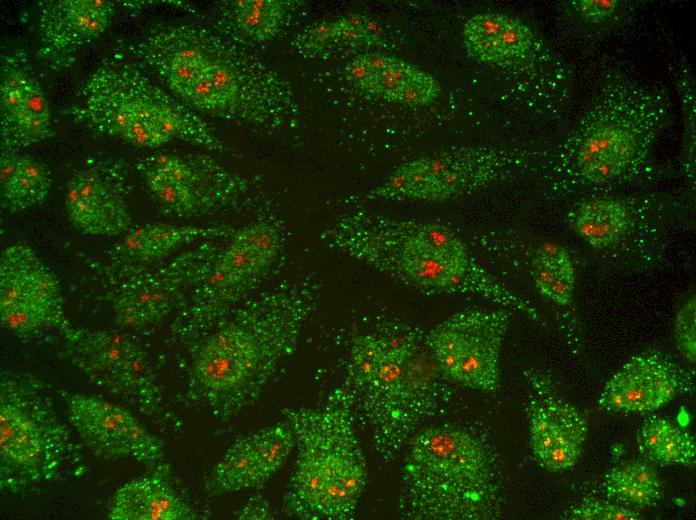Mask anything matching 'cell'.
Segmentation results:
<instances>
[{"label":"cell","instance_id":"cell-4","mask_svg":"<svg viewBox=\"0 0 696 520\" xmlns=\"http://www.w3.org/2000/svg\"><path fill=\"white\" fill-rule=\"evenodd\" d=\"M68 113L102 135L138 147L173 140L223 152L224 145L197 112L157 86L135 61L112 52L86 78Z\"/></svg>","mask_w":696,"mask_h":520},{"label":"cell","instance_id":"cell-3","mask_svg":"<svg viewBox=\"0 0 696 520\" xmlns=\"http://www.w3.org/2000/svg\"><path fill=\"white\" fill-rule=\"evenodd\" d=\"M282 412L297 446L284 497L285 513L305 520L352 518L366 487L368 468L355 432L351 394L343 385L315 407Z\"/></svg>","mask_w":696,"mask_h":520},{"label":"cell","instance_id":"cell-29","mask_svg":"<svg viewBox=\"0 0 696 520\" xmlns=\"http://www.w3.org/2000/svg\"><path fill=\"white\" fill-rule=\"evenodd\" d=\"M218 31L254 42L273 39L297 6L292 0H234L223 2Z\"/></svg>","mask_w":696,"mask_h":520},{"label":"cell","instance_id":"cell-35","mask_svg":"<svg viewBox=\"0 0 696 520\" xmlns=\"http://www.w3.org/2000/svg\"><path fill=\"white\" fill-rule=\"evenodd\" d=\"M293 45L304 58H316L339 47L336 20L315 23L299 32Z\"/></svg>","mask_w":696,"mask_h":520},{"label":"cell","instance_id":"cell-6","mask_svg":"<svg viewBox=\"0 0 696 520\" xmlns=\"http://www.w3.org/2000/svg\"><path fill=\"white\" fill-rule=\"evenodd\" d=\"M446 380L416 333L384 336V351L373 373L359 387L347 388L355 416L365 422L384 461L394 459L447 400Z\"/></svg>","mask_w":696,"mask_h":520},{"label":"cell","instance_id":"cell-13","mask_svg":"<svg viewBox=\"0 0 696 520\" xmlns=\"http://www.w3.org/2000/svg\"><path fill=\"white\" fill-rule=\"evenodd\" d=\"M58 331L66 356L90 382L147 416L159 412L161 393L140 344L115 331L75 327L69 320Z\"/></svg>","mask_w":696,"mask_h":520},{"label":"cell","instance_id":"cell-37","mask_svg":"<svg viewBox=\"0 0 696 520\" xmlns=\"http://www.w3.org/2000/svg\"><path fill=\"white\" fill-rule=\"evenodd\" d=\"M564 518L570 520H638L642 517L639 512L619 504L588 499L573 506L566 512Z\"/></svg>","mask_w":696,"mask_h":520},{"label":"cell","instance_id":"cell-22","mask_svg":"<svg viewBox=\"0 0 696 520\" xmlns=\"http://www.w3.org/2000/svg\"><path fill=\"white\" fill-rule=\"evenodd\" d=\"M690 376L660 351L633 356L606 383L598 406L609 412H650L691 388Z\"/></svg>","mask_w":696,"mask_h":520},{"label":"cell","instance_id":"cell-36","mask_svg":"<svg viewBox=\"0 0 696 520\" xmlns=\"http://www.w3.org/2000/svg\"><path fill=\"white\" fill-rule=\"evenodd\" d=\"M604 486L610 499L635 507L653 505L663 495V492L641 487L626 479L615 468L605 476Z\"/></svg>","mask_w":696,"mask_h":520},{"label":"cell","instance_id":"cell-24","mask_svg":"<svg viewBox=\"0 0 696 520\" xmlns=\"http://www.w3.org/2000/svg\"><path fill=\"white\" fill-rule=\"evenodd\" d=\"M346 79L359 91L391 103L422 107L433 103L441 88L423 69L381 53H364L350 60Z\"/></svg>","mask_w":696,"mask_h":520},{"label":"cell","instance_id":"cell-2","mask_svg":"<svg viewBox=\"0 0 696 520\" xmlns=\"http://www.w3.org/2000/svg\"><path fill=\"white\" fill-rule=\"evenodd\" d=\"M332 250L427 294H475L537 319L535 307L493 277L449 228L366 211L339 217L321 236Z\"/></svg>","mask_w":696,"mask_h":520},{"label":"cell","instance_id":"cell-21","mask_svg":"<svg viewBox=\"0 0 696 520\" xmlns=\"http://www.w3.org/2000/svg\"><path fill=\"white\" fill-rule=\"evenodd\" d=\"M115 3L109 0H49L39 5L38 57L52 71L73 65L78 52L110 26Z\"/></svg>","mask_w":696,"mask_h":520},{"label":"cell","instance_id":"cell-20","mask_svg":"<svg viewBox=\"0 0 696 520\" xmlns=\"http://www.w3.org/2000/svg\"><path fill=\"white\" fill-rule=\"evenodd\" d=\"M216 35L199 24L158 25L130 47V55L180 100L207 69Z\"/></svg>","mask_w":696,"mask_h":520},{"label":"cell","instance_id":"cell-12","mask_svg":"<svg viewBox=\"0 0 696 520\" xmlns=\"http://www.w3.org/2000/svg\"><path fill=\"white\" fill-rule=\"evenodd\" d=\"M495 147H462L403 163L367 193L369 200L444 201L486 187L520 163Z\"/></svg>","mask_w":696,"mask_h":520},{"label":"cell","instance_id":"cell-40","mask_svg":"<svg viewBox=\"0 0 696 520\" xmlns=\"http://www.w3.org/2000/svg\"><path fill=\"white\" fill-rule=\"evenodd\" d=\"M271 510L267 505V502L259 498L253 497L250 501L242 508L238 514L239 519H269L271 517Z\"/></svg>","mask_w":696,"mask_h":520},{"label":"cell","instance_id":"cell-23","mask_svg":"<svg viewBox=\"0 0 696 520\" xmlns=\"http://www.w3.org/2000/svg\"><path fill=\"white\" fill-rule=\"evenodd\" d=\"M528 379L536 390L526 408L533 454L548 471L567 470L581 455L586 422L574 407L550 394L543 377L529 372Z\"/></svg>","mask_w":696,"mask_h":520},{"label":"cell","instance_id":"cell-10","mask_svg":"<svg viewBox=\"0 0 696 520\" xmlns=\"http://www.w3.org/2000/svg\"><path fill=\"white\" fill-rule=\"evenodd\" d=\"M223 247L215 240H208L170 260L106 266L104 276L111 282L110 302L116 325L142 331L162 323L185 304L193 289L208 275Z\"/></svg>","mask_w":696,"mask_h":520},{"label":"cell","instance_id":"cell-27","mask_svg":"<svg viewBox=\"0 0 696 520\" xmlns=\"http://www.w3.org/2000/svg\"><path fill=\"white\" fill-rule=\"evenodd\" d=\"M467 53L475 60L496 66L521 63L533 51L536 37L521 20L503 13H479L463 27Z\"/></svg>","mask_w":696,"mask_h":520},{"label":"cell","instance_id":"cell-26","mask_svg":"<svg viewBox=\"0 0 696 520\" xmlns=\"http://www.w3.org/2000/svg\"><path fill=\"white\" fill-rule=\"evenodd\" d=\"M234 231L228 225L146 224L130 229L108 255L111 264L147 265L163 261L183 246L195 242L230 238Z\"/></svg>","mask_w":696,"mask_h":520},{"label":"cell","instance_id":"cell-16","mask_svg":"<svg viewBox=\"0 0 696 520\" xmlns=\"http://www.w3.org/2000/svg\"><path fill=\"white\" fill-rule=\"evenodd\" d=\"M68 319L60 281L27 244L7 246L0 256L1 326L19 337L59 330Z\"/></svg>","mask_w":696,"mask_h":520},{"label":"cell","instance_id":"cell-30","mask_svg":"<svg viewBox=\"0 0 696 520\" xmlns=\"http://www.w3.org/2000/svg\"><path fill=\"white\" fill-rule=\"evenodd\" d=\"M631 220L626 203L613 198L585 200L568 213L570 227L595 249H606L617 243L628 231Z\"/></svg>","mask_w":696,"mask_h":520},{"label":"cell","instance_id":"cell-18","mask_svg":"<svg viewBox=\"0 0 696 520\" xmlns=\"http://www.w3.org/2000/svg\"><path fill=\"white\" fill-rule=\"evenodd\" d=\"M126 163L98 159L77 169L68 181L65 209L71 224L91 236H117L132 229Z\"/></svg>","mask_w":696,"mask_h":520},{"label":"cell","instance_id":"cell-9","mask_svg":"<svg viewBox=\"0 0 696 520\" xmlns=\"http://www.w3.org/2000/svg\"><path fill=\"white\" fill-rule=\"evenodd\" d=\"M180 100L195 112L269 132L298 113L291 83L218 30L207 69Z\"/></svg>","mask_w":696,"mask_h":520},{"label":"cell","instance_id":"cell-14","mask_svg":"<svg viewBox=\"0 0 696 520\" xmlns=\"http://www.w3.org/2000/svg\"><path fill=\"white\" fill-rule=\"evenodd\" d=\"M510 315L503 309L458 312L431 329L424 344L448 380L471 389L495 391Z\"/></svg>","mask_w":696,"mask_h":520},{"label":"cell","instance_id":"cell-1","mask_svg":"<svg viewBox=\"0 0 696 520\" xmlns=\"http://www.w3.org/2000/svg\"><path fill=\"white\" fill-rule=\"evenodd\" d=\"M311 302L301 285H279L245 300L197 342L192 380L216 414L231 418L260 398L296 350Z\"/></svg>","mask_w":696,"mask_h":520},{"label":"cell","instance_id":"cell-39","mask_svg":"<svg viewBox=\"0 0 696 520\" xmlns=\"http://www.w3.org/2000/svg\"><path fill=\"white\" fill-rule=\"evenodd\" d=\"M618 0H573L570 5L585 22L599 24L610 19L620 7Z\"/></svg>","mask_w":696,"mask_h":520},{"label":"cell","instance_id":"cell-7","mask_svg":"<svg viewBox=\"0 0 696 520\" xmlns=\"http://www.w3.org/2000/svg\"><path fill=\"white\" fill-rule=\"evenodd\" d=\"M81 449L60 421L35 375L4 371L0 380V487L18 494L60 479L81 461Z\"/></svg>","mask_w":696,"mask_h":520},{"label":"cell","instance_id":"cell-31","mask_svg":"<svg viewBox=\"0 0 696 520\" xmlns=\"http://www.w3.org/2000/svg\"><path fill=\"white\" fill-rule=\"evenodd\" d=\"M637 443L640 452L657 464L693 466L695 463L694 438L665 418L647 419L638 430Z\"/></svg>","mask_w":696,"mask_h":520},{"label":"cell","instance_id":"cell-32","mask_svg":"<svg viewBox=\"0 0 696 520\" xmlns=\"http://www.w3.org/2000/svg\"><path fill=\"white\" fill-rule=\"evenodd\" d=\"M264 481L248 434L240 436L215 465L206 483L209 496L249 488H260Z\"/></svg>","mask_w":696,"mask_h":520},{"label":"cell","instance_id":"cell-25","mask_svg":"<svg viewBox=\"0 0 696 520\" xmlns=\"http://www.w3.org/2000/svg\"><path fill=\"white\" fill-rule=\"evenodd\" d=\"M168 475V464L161 463L150 473L124 483L113 495L106 519H197L195 511L173 489Z\"/></svg>","mask_w":696,"mask_h":520},{"label":"cell","instance_id":"cell-19","mask_svg":"<svg viewBox=\"0 0 696 520\" xmlns=\"http://www.w3.org/2000/svg\"><path fill=\"white\" fill-rule=\"evenodd\" d=\"M0 62V147L21 151L54 135L50 107L25 50L5 51Z\"/></svg>","mask_w":696,"mask_h":520},{"label":"cell","instance_id":"cell-33","mask_svg":"<svg viewBox=\"0 0 696 520\" xmlns=\"http://www.w3.org/2000/svg\"><path fill=\"white\" fill-rule=\"evenodd\" d=\"M532 260V277L538 292L559 306L571 303L576 276L568 251L558 244H543Z\"/></svg>","mask_w":696,"mask_h":520},{"label":"cell","instance_id":"cell-28","mask_svg":"<svg viewBox=\"0 0 696 520\" xmlns=\"http://www.w3.org/2000/svg\"><path fill=\"white\" fill-rule=\"evenodd\" d=\"M52 179L47 166L20 151L1 150L0 203L3 211L18 213L41 204Z\"/></svg>","mask_w":696,"mask_h":520},{"label":"cell","instance_id":"cell-15","mask_svg":"<svg viewBox=\"0 0 696 520\" xmlns=\"http://www.w3.org/2000/svg\"><path fill=\"white\" fill-rule=\"evenodd\" d=\"M274 261L233 233L208 275L181 307L173 323L174 335L182 342H199L247 300Z\"/></svg>","mask_w":696,"mask_h":520},{"label":"cell","instance_id":"cell-5","mask_svg":"<svg viewBox=\"0 0 696 520\" xmlns=\"http://www.w3.org/2000/svg\"><path fill=\"white\" fill-rule=\"evenodd\" d=\"M401 464L399 512L411 520L491 518L497 502L489 456L482 443L451 424L418 430Z\"/></svg>","mask_w":696,"mask_h":520},{"label":"cell","instance_id":"cell-8","mask_svg":"<svg viewBox=\"0 0 696 520\" xmlns=\"http://www.w3.org/2000/svg\"><path fill=\"white\" fill-rule=\"evenodd\" d=\"M606 84L566 147L572 173L590 185L611 183L635 167L666 119V106L656 92L622 79Z\"/></svg>","mask_w":696,"mask_h":520},{"label":"cell","instance_id":"cell-11","mask_svg":"<svg viewBox=\"0 0 696 520\" xmlns=\"http://www.w3.org/2000/svg\"><path fill=\"white\" fill-rule=\"evenodd\" d=\"M135 169L162 214L191 218L237 204L248 178L205 154L156 153L139 158Z\"/></svg>","mask_w":696,"mask_h":520},{"label":"cell","instance_id":"cell-17","mask_svg":"<svg viewBox=\"0 0 696 520\" xmlns=\"http://www.w3.org/2000/svg\"><path fill=\"white\" fill-rule=\"evenodd\" d=\"M61 397L70 426L96 457L131 459L152 468L162 463L164 443L129 410L90 394L64 391Z\"/></svg>","mask_w":696,"mask_h":520},{"label":"cell","instance_id":"cell-38","mask_svg":"<svg viewBox=\"0 0 696 520\" xmlns=\"http://www.w3.org/2000/svg\"><path fill=\"white\" fill-rule=\"evenodd\" d=\"M675 341L681 355L690 363L696 359V301L689 298L675 318Z\"/></svg>","mask_w":696,"mask_h":520},{"label":"cell","instance_id":"cell-34","mask_svg":"<svg viewBox=\"0 0 696 520\" xmlns=\"http://www.w3.org/2000/svg\"><path fill=\"white\" fill-rule=\"evenodd\" d=\"M262 477L267 482L286 462L296 446L288 423L280 422L248 434Z\"/></svg>","mask_w":696,"mask_h":520}]
</instances>
